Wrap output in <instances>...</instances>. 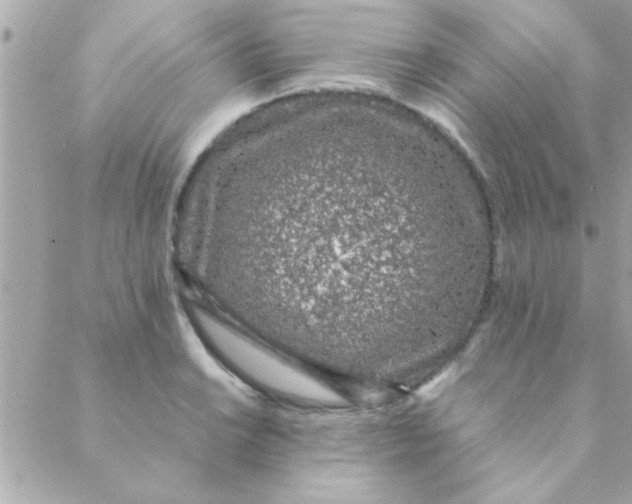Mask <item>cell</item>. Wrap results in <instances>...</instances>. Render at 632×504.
<instances>
[{
    "label": "cell",
    "mask_w": 632,
    "mask_h": 504,
    "mask_svg": "<svg viewBox=\"0 0 632 504\" xmlns=\"http://www.w3.org/2000/svg\"><path fill=\"white\" fill-rule=\"evenodd\" d=\"M412 156L340 147L274 177L254 226L224 245L227 303L244 329L312 369L398 377L419 334L437 332L434 318L448 320L494 260L487 232Z\"/></svg>",
    "instance_id": "cell-1"
},
{
    "label": "cell",
    "mask_w": 632,
    "mask_h": 504,
    "mask_svg": "<svg viewBox=\"0 0 632 504\" xmlns=\"http://www.w3.org/2000/svg\"><path fill=\"white\" fill-rule=\"evenodd\" d=\"M194 320L216 352L260 386L303 402L331 405L344 402L338 392L310 372L311 368L245 329L228 325L203 310H195Z\"/></svg>",
    "instance_id": "cell-2"
}]
</instances>
